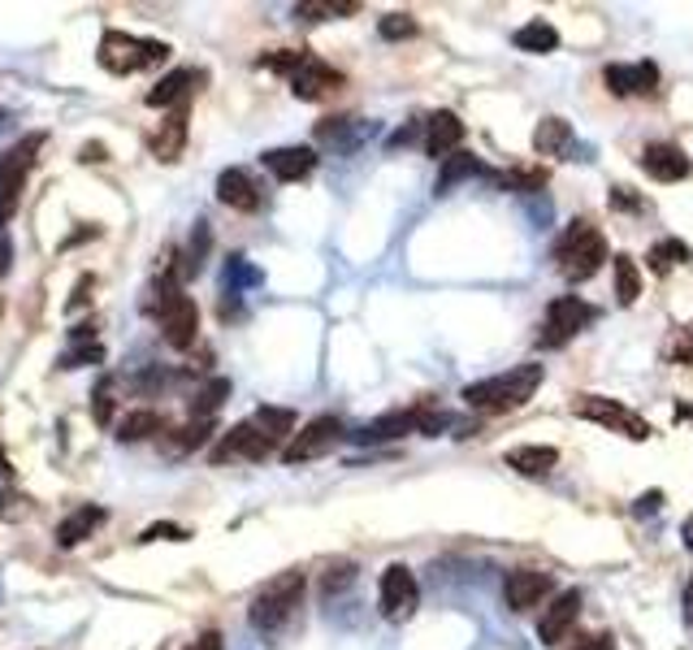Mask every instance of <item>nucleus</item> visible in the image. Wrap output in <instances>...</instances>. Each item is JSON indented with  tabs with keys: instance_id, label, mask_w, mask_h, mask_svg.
<instances>
[{
	"instance_id": "nucleus-20",
	"label": "nucleus",
	"mask_w": 693,
	"mask_h": 650,
	"mask_svg": "<svg viewBox=\"0 0 693 650\" xmlns=\"http://www.w3.org/2000/svg\"><path fill=\"white\" fill-rule=\"evenodd\" d=\"M460 140H464V122L451 109H438L433 118H425V152L429 156H438V161L455 156Z\"/></svg>"
},
{
	"instance_id": "nucleus-42",
	"label": "nucleus",
	"mask_w": 693,
	"mask_h": 650,
	"mask_svg": "<svg viewBox=\"0 0 693 650\" xmlns=\"http://www.w3.org/2000/svg\"><path fill=\"white\" fill-rule=\"evenodd\" d=\"M668 361L672 364H693V321L672 339V348H668Z\"/></svg>"
},
{
	"instance_id": "nucleus-6",
	"label": "nucleus",
	"mask_w": 693,
	"mask_h": 650,
	"mask_svg": "<svg viewBox=\"0 0 693 650\" xmlns=\"http://www.w3.org/2000/svg\"><path fill=\"white\" fill-rule=\"evenodd\" d=\"M44 147V135H26L0 156V225L13 217L18 200H22V187H26V174L35 169V156Z\"/></svg>"
},
{
	"instance_id": "nucleus-41",
	"label": "nucleus",
	"mask_w": 693,
	"mask_h": 650,
	"mask_svg": "<svg viewBox=\"0 0 693 650\" xmlns=\"http://www.w3.org/2000/svg\"><path fill=\"white\" fill-rule=\"evenodd\" d=\"M346 585H355V564L339 560V564H330V573L321 577V594H339Z\"/></svg>"
},
{
	"instance_id": "nucleus-16",
	"label": "nucleus",
	"mask_w": 693,
	"mask_h": 650,
	"mask_svg": "<svg viewBox=\"0 0 693 650\" xmlns=\"http://www.w3.org/2000/svg\"><path fill=\"white\" fill-rule=\"evenodd\" d=\"M217 200L226 209H234V213H256L261 209V187H256V178L248 169L234 165V169L217 174Z\"/></svg>"
},
{
	"instance_id": "nucleus-52",
	"label": "nucleus",
	"mask_w": 693,
	"mask_h": 650,
	"mask_svg": "<svg viewBox=\"0 0 693 650\" xmlns=\"http://www.w3.org/2000/svg\"><path fill=\"white\" fill-rule=\"evenodd\" d=\"M676 417H681V421H690V426H693V404H681V408H676Z\"/></svg>"
},
{
	"instance_id": "nucleus-45",
	"label": "nucleus",
	"mask_w": 693,
	"mask_h": 650,
	"mask_svg": "<svg viewBox=\"0 0 693 650\" xmlns=\"http://www.w3.org/2000/svg\"><path fill=\"white\" fill-rule=\"evenodd\" d=\"M568 650H616L612 634H585V638H572Z\"/></svg>"
},
{
	"instance_id": "nucleus-39",
	"label": "nucleus",
	"mask_w": 693,
	"mask_h": 650,
	"mask_svg": "<svg viewBox=\"0 0 693 650\" xmlns=\"http://www.w3.org/2000/svg\"><path fill=\"white\" fill-rule=\"evenodd\" d=\"M82 364H105V343H74L66 356H62V368H82Z\"/></svg>"
},
{
	"instance_id": "nucleus-12",
	"label": "nucleus",
	"mask_w": 693,
	"mask_h": 650,
	"mask_svg": "<svg viewBox=\"0 0 693 650\" xmlns=\"http://www.w3.org/2000/svg\"><path fill=\"white\" fill-rule=\"evenodd\" d=\"M551 594H554V577L542 573V569H512L507 581H503V603L512 612H529V607H538Z\"/></svg>"
},
{
	"instance_id": "nucleus-43",
	"label": "nucleus",
	"mask_w": 693,
	"mask_h": 650,
	"mask_svg": "<svg viewBox=\"0 0 693 650\" xmlns=\"http://www.w3.org/2000/svg\"><path fill=\"white\" fill-rule=\"evenodd\" d=\"M91 399H96V408H91V412H96V426H109V421H113V386L100 382Z\"/></svg>"
},
{
	"instance_id": "nucleus-1",
	"label": "nucleus",
	"mask_w": 693,
	"mask_h": 650,
	"mask_svg": "<svg viewBox=\"0 0 693 650\" xmlns=\"http://www.w3.org/2000/svg\"><path fill=\"white\" fill-rule=\"evenodd\" d=\"M538 386H542V364H516L507 373H494V377L464 386V404L485 417H503V412L525 408L538 395Z\"/></svg>"
},
{
	"instance_id": "nucleus-9",
	"label": "nucleus",
	"mask_w": 693,
	"mask_h": 650,
	"mask_svg": "<svg viewBox=\"0 0 693 650\" xmlns=\"http://www.w3.org/2000/svg\"><path fill=\"white\" fill-rule=\"evenodd\" d=\"M377 594H382V616L395 620V625L413 620L416 607H420V585H416L413 569H404V564H391L382 573V590Z\"/></svg>"
},
{
	"instance_id": "nucleus-50",
	"label": "nucleus",
	"mask_w": 693,
	"mask_h": 650,
	"mask_svg": "<svg viewBox=\"0 0 693 650\" xmlns=\"http://www.w3.org/2000/svg\"><path fill=\"white\" fill-rule=\"evenodd\" d=\"M681 538H685V551L693 555V516H685V525H681Z\"/></svg>"
},
{
	"instance_id": "nucleus-32",
	"label": "nucleus",
	"mask_w": 693,
	"mask_h": 650,
	"mask_svg": "<svg viewBox=\"0 0 693 650\" xmlns=\"http://www.w3.org/2000/svg\"><path fill=\"white\" fill-rule=\"evenodd\" d=\"M226 395H230V382H226V377H212V382H205V386L196 390V399H191V417H200V421H212V417L221 412Z\"/></svg>"
},
{
	"instance_id": "nucleus-47",
	"label": "nucleus",
	"mask_w": 693,
	"mask_h": 650,
	"mask_svg": "<svg viewBox=\"0 0 693 650\" xmlns=\"http://www.w3.org/2000/svg\"><path fill=\"white\" fill-rule=\"evenodd\" d=\"M9 265H13V243H9V234L0 230V278L9 274Z\"/></svg>"
},
{
	"instance_id": "nucleus-37",
	"label": "nucleus",
	"mask_w": 693,
	"mask_h": 650,
	"mask_svg": "<svg viewBox=\"0 0 693 650\" xmlns=\"http://www.w3.org/2000/svg\"><path fill=\"white\" fill-rule=\"evenodd\" d=\"M498 178V187H507V191H538V187H547V174L542 169H503V174H494Z\"/></svg>"
},
{
	"instance_id": "nucleus-40",
	"label": "nucleus",
	"mask_w": 693,
	"mask_h": 650,
	"mask_svg": "<svg viewBox=\"0 0 693 650\" xmlns=\"http://www.w3.org/2000/svg\"><path fill=\"white\" fill-rule=\"evenodd\" d=\"M191 538V529H183V525H169V520H161V525H147L143 533H139V542H187Z\"/></svg>"
},
{
	"instance_id": "nucleus-51",
	"label": "nucleus",
	"mask_w": 693,
	"mask_h": 650,
	"mask_svg": "<svg viewBox=\"0 0 693 650\" xmlns=\"http://www.w3.org/2000/svg\"><path fill=\"white\" fill-rule=\"evenodd\" d=\"M685 620L693 625V581L685 585Z\"/></svg>"
},
{
	"instance_id": "nucleus-18",
	"label": "nucleus",
	"mask_w": 693,
	"mask_h": 650,
	"mask_svg": "<svg viewBox=\"0 0 693 650\" xmlns=\"http://www.w3.org/2000/svg\"><path fill=\"white\" fill-rule=\"evenodd\" d=\"M261 161H265V169L274 174L277 183H304V178L317 169V152H312L308 144L270 147Z\"/></svg>"
},
{
	"instance_id": "nucleus-33",
	"label": "nucleus",
	"mask_w": 693,
	"mask_h": 650,
	"mask_svg": "<svg viewBox=\"0 0 693 650\" xmlns=\"http://www.w3.org/2000/svg\"><path fill=\"white\" fill-rule=\"evenodd\" d=\"M317 140L346 152L364 140V131H355V118H330V122H317Z\"/></svg>"
},
{
	"instance_id": "nucleus-36",
	"label": "nucleus",
	"mask_w": 693,
	"mask_h": 650,
	"mask_svg": "<svg viewBox=\"0 0 693 650\" xmlns=\"http://www.w3.org/2000/svg\"><path fill=\"white\" fill-rule=\"evenodd\" d=\"M208 433H212V421H200V417H191L183 430H178V438H169V455H187V451H196V447H205Z\"/></svg>"
},
{
	"instance_id": "nucleus-4",
	"label": "nucleus",
	"mask_w": 693,
	"mask_h": 650,
	"mask_svg": "<svg viewBox=\"0 0 693 650\" xmlns=\"http://www.w3.org/2000/svg\"><path fill=\"white\" fill-rule=\"evenodd\" d=\"M169 57V44L165 40H139V35H127V31H105L100 40V53L96 62L109 74H139L152 70Z\"/></svg>"
},
{
	"instance_id": "nucleus-48",
	"label": "nucleus",
	"mask_w": 693,
	"mask_h": 650,
	"mask_svg": "<svg viewBox=\"0 0 693 650\" xmlns=\"http://www.w3.org/2000/svg\"><path fill=\"white\" fill-rule=\"evenodd\" d=\"M191 650H221V634H200Z\"/></svg>"
},
{
	"instance_id": "nucleus-22",
	"label": "nucleus",
	"mask_w": 693,
	"mask_h": 650,
	"mask_svg": "<svg viewBox=\"0 0 693 650\" xmlns=\"http://www.w3.org/2000/svg\"><path fill=\"white\" fill-rule=\"evenodd\" d=\"M105 520H109V511H105L100 504L74 507L66 520L57 525V542H62V547H78V542H87V538H91V533H96Z\"/></svg>"
},
{
	"instance_id": "nucleus-28",
	"label": "nucleus",
	"mask_w": 693,
	"mask_h": 650,
	"mask_svg": "<svg viewBox=\"0 0 693 650\" xmlns=\"http://www.w3.org/2000/svg\"><path fill=\"white\" fill-rule=\"evenodd\" d=\"M512 44H516L520 53H538V57H542V53H554V48H559V31H554L547 18H534L529 26H520V31L512 35Z\"/></svg>"
},
{
	"instance_id": "nucleus-3",
	"label": "nucleus",
	"mask_w": 693,
	"mask_h": 650,
	"mask_svg": "<svg viewBox=\"0 0 693 650\" xmlns=\"http://www.w3.org/2000/svg\"><path fill=\"white\" fill-rule=\"evenodd\" d=\"M304 573H277L274 581H265L256 594H252V607H248V620H252V629L256 634H265V638H282L286 634V625L299 616V607H304Z\"/></svg>"
},
{
	"instance_id": "nucleus-53",
	"label": "nucleus",
	"mask_w": 693,
	"mask_h": 650,
	"mask_svg": "<svg viewBox=\"0 0 693 650\" xmlns=\"http://www.w3.org/2000/svg\"><path fill=\"white\" fill-rule=\"evenodd\" d=\"M0 312H4V299H0Z\"/></svg>"
},
{
	"instance_id": "nucleus-14",
	"label": "nucleus",
	"mask_w": 693,
	"mask_h": 650,
	"mask_svg": "<svg viewBox=\"0 0 693 650\" xmlns=\"http://www.w3.org/2000/svg\"><path fill=\"white\" fill-rule=\"evenodd\" d=\"M156 321H161V334H165V343H169L174 352H187V348L200 339V308H196L191 295H178Z\"/></svg>"
},
{
	"instance_id": "nucleus-10",
	"label": "nucleus",
	"mask_w": 693,
	"mask_h": 650,
	"mask_svg": "<svg viewBox=\"0 0 693 650\" xmlns=\"http://www.w3.org/2000/svg\"><path fill=\"white\" fill-rule=\"evenodd\" d=\"M346 87V78L334 66H326L321 57H304L299 62V70L290 74V91L299 96V100H330V96H339Z\"/></svg>"
},
{
	"instance_id": "nucleus-2",
	"label": "nucleus",
	"mask_w": 693,
	"mask_h": 650,
	"mask_svg": "<svg viewBox=\"0 0 693 650\" xmlns=\"http://www.w3.org/2000/svg\"><path fill=\"white\" fill-rule=\"evenodd\" d=\"M607 261H612L607 234H603L594 221L576 217V221L563 225V234H559V243H554V269H559L568 283H590Z\"/></svg>"
},
{
	"instance_id": "nucleus-44",
	"label": "nucleus",
	"mask_w": 693,
	"mask_h": 650,
	"mask_svg": "<svg viewBox=\"0 0 693 650\" xmlns=\"http://www.w3.org/2000/svg\"><path fill=\"white\" fill-rule=\"evenodd\" d=\"M612 209L616 213H646V200L637 191H628V187H612Z\"/></svg>"
},
{
	"instance_id": "nucleus-11",
	"label": "nucleus",
	"mask_w": 693,
	"mask_h": 650,
	"mask_svg": "<svg viewBox=\"0 0 693 650\" xmlns=\"http://www.w3.org/2000/svg\"><path fill=\"white\" fill-rule=\"evenodd\" d=\"M270 451H277V447L256 430L252 417H248V421H239L234 430L221 433V442L212 447V464H230V460H265Z\"/></svg>"
},
{
	"instance_id": "nucleus-24",
	"label": "nucleus",
	"mask_w": 693,
	"mask_h": 650,
	"mask_svg": "<svg viewBox=\"0 0 693 650\" xmlns=\"http://www.w3.org/2000/svg\"><path fill=\"white\" fill-rule=\"evenodd\" d=\"M503 460H507V469H516L520 477H547L554 464H559V451H554V447H512Z\"/></svg>"
},
{
	"instance_id": "nucleus-7",
	"label": "nucleus",
	"mask_w": 693,
	"mask_h": 650,
	"mask_svg": "<svg viewBox=\"0 0 693 650\" xmlns=\"http://www.w3.org/2000/svg\"><path fill=\"white\" fill-rule=\"evenodd\" d=\"M598 317V308L590 304V299H581V295H559L551 299V308H547V321H542V348H563V343H572L590 321Z\"/></svg>"
},
{
	"instance_id": "nucleus-19",
	"label": "nucleus",
	"mask_w": 693,
	"mask_h": 650,
	"mask_svg": "<svg viewBox=\"0 0 693 650\" xmlns=\"http://www.w3.org/2000/svg\"><path fill=\"white\" fill-rule=\"evenodd\" d=\"M603 82L612 96H654L659 91V70L654 62H637V66H607Z\"/></svg>"
},
{
	"instance_id": "nucleus-38",
	"label": "nucleus",
	"mask_w": 693,
	"mask_h": 650,
	"mask_svg": "<svg viewBox=\"0 0 693 650\" xmlns=\"http://www.w3.org/2000/svg\"><path fill=\"white\" fill-rule=\"evenodd\" d=\"M377 31H382V40H416L420 35V26H416L413 13H386L382 22H377Z\"/></svg>"
},
{
	"instance_id": "nucleus-35",
	"label": "nucleus",
	"mask_w": 693,
	"mask_h": 650,
	"mask_svg": "<svg viewBox=\"0 0 693 650\" xmlns=\"http://www.w3.org/2000/svg\"><path fill=\"white\" fill-rule=\"evenodd\" d=\"M612 265H616V299H620L624 308L637 304L641 299V274H637L632 256H612Z\"/></svg>"
},
{
	"instance_id": "nucleus-21",
	"label": "nucleus",
	"mask_w": 693,
	"mask_h": 650,
	"mask_svg": "<svg viewBox=\"0 0 693 650\" xmlns=\"http://www.w3.org/2000/svg\"><path fill=\"white\" fill-rule=\"evenodd\" d=\"M147 147H152V156L156 161H178L183 156V147H187V109H174L152 135H147Z\"/></svg>"
},
{
	"instance_id": "nucleus-29",
	"label": "nucleus",
	"mask_w": 693,
	"mask_h": 650,
	"mask_svg": "<svg viewBox=\"0 0 693 650\" xmlns=\"http://www.w3.org/2000/svg\"><path fill=\"white\" fill-rule=\"evenodd\" d=\"M685 261H690V247H685L681 239H659V243L646 252V265H650V274H659V278L676 274Z\"/></svg>"
},
{
	"instance_id": "nucleus-23",
	"label": "nucleus",
	"mask_w": 693,
	"mask_h": 650,
	"mask_svg": "<svg viewBox=\"0 0 693 650\" xmlns=\"http://www.w3.org/2000/svg\"><path fill=\"white\" fill-rule=\"evenodd\" d=\"M196 82H205V74L200 70H174V74H165L143 100L152 104V109H169V104H183L187 100V91L196 87Z\"/></svg>"
},
{
	"instance_id": "nucleus-49",
	"label": "nucleus",
	"mask_w": 693,
	"mask_h": 650,
	"mask_svg": "<svg viewBox=\"0 0 693 650\" xmlns=\"http://www.w3.org/2000/svg\"><path fill=\"white\" fill-rule=\"evenodd\" d=\"M105 156H109V152H105L100 144H87V147H82V161H105Z\"/></svg>"
},
{
	"instance_id": "nucleus-17",
	"label": "nucleus",
	"mask_w": 693,
	"mask_h": 650,
	"mask_svg": "<svg viewBox=\"0 0 693 650\" xmlns=\"http://www.w3.org/2000/svg\"><path fill=\"white\" fill-rule=\"evenodd\" d=\"M641 169H646L654 183H681V178H690L693 174L690 156H685L676 144H663V140L646 144V152H641Z\"/></svg>"
},
{
	"instance_id": "nucleus-46",
	"label": "nucleus",
	"mask_w": 693,
	"mask_h": 650,
	"mask_svg": "<svg viewBox=\"0 0 693 650\" xmlns=\"http://www.w3.org/2000/svg\"><path fill=\"white\" fill-rule=\"evenodd\" d=\"M659 504H663V495H659V491H646V495L637 499V507H632V511H637V516H650V511H654Z\"/></svg>"
},
{
	"instance_id": "nucleus-25",
	"label": "nucleus",
	"mask_w": 693,
	"mask_h": 650,
	"mask_svg": "<svg viewBox=\"0 0 693 650\" xmlns=\"http://www.w3.org/2000/svg\"><path fill=\"white\" fill-rule=\"evenodd\" d=\"M534 147L542 152V156H568L572 147H576V140H572V126L563 122V118H542L538 122V131H534Z\"/></svg>"
},
{
	"instance_id": "nucleus-5",
	"label": "nucleus",
	"mask_w": 693,
	"mask_h": 650,
	"mask_svg": "<svg viewBox=\"0 0 693 650\" xmlns=\"http://www.w3.org/2000/svg\"><path fill=\"white\" fill-rule=\"evenodd\" d=\"M572 412H576L581 421H594V426L620 433V438H632V442H646V438L654 433L641 412L624 408L620 399H612V395H576V399H572Z\"/></svg>"
},
{
	"instance_id": "nucleus-30",
	"label": "nucleus",
	"mask_w": 693,
	"mask_h": 650,
	"mask_svg": "<svg viewBox=\"0 0 693 650\" xmlns=\"http://www.w3.org/2000/svg\"><path fill=\"white\" fill-rule=\"evenodd\" d=\"M265 283V274H261V265H252L248 256H230L226 265H221V287L226 295H239V290H252Z\"/></svg>"
},
{
	"instance_id": "nucleus-8",
	"label": "nucleus",
	"mask_w": 693,
	"mask_h": 650,
	"mask_svg": "<svg viewBox=\"0 0 693 650\" xmlns=\"http://www.w3.org/2000/svg\"><path fill=\"white\" fill-rule=\"evenodd\" d=\"M343 438L346 433H343V421H339V417H317V421H308L304 430L282 447V460H286V464H308V460H321V455H326V451H334Z\"/></svg>"
},
{
	"instance_id": "nucleus-26",
	"label": "nucleus",
	"mask_w": 693,
	"mask_h": 650,
	"mask_svg": "<svg viewBox=\"0 0 693 650\" xmlns=\"http://www.w3.org/2000/svg\"><path fill=\"white\" fill-rule=\"evenodd\" d=\"M252 426L265 433L274 447H286V442L295 438V433H290L295 430V412H290V408H274V404H265V408H256V412H252Z\"/></svg>"
},
{
	"instance_id": "nucleus-15",
	"label": "nucleus",
	"mask_w": 693,
	"mask_h": 650,
	"mask_svg": "<svg viewBox=\"0 0 693 650\" xmlns=\"http://www.w3.org/2000/svg\"><path fill=\"white\" fill-rule=\"evenodd\" d=\"M429 404H413V408H399V412H386L377 421H369L364 430L346 433L355 442H391V438H404V433H420V421H425Z\"/></svg>"
},
{
	"instance_id": "nucleus-13",
	"label": "nucleus",
	"mask_w": 693,
	"mask_h": 650,
	"mask_svg": "<svg viewBox=\"0 0 693 650\" xmlns=\"http://www.w3.org/2000/svg\"><path fill=\"white\" fill-rule=\"evenodd\" d=\"M576 616H581V590L554 594L551 607L538 616V642L542 647H563L568 634H572V625H576Z\"/></svg>"
},
{
	"instance_id": "nucleus-27",
	"label": "nucleus",
	"mask_w": 693,
	"mask_h": 650,
	"mask_svg": "<svg viewBox=\"0 0 693 650\" xmlns=\"http://www.w3.org/2000/svg\"><path fill=\"white\" fill-rule=\"evenodd\" d=\"M490 169H485L477 156H469V152H455V156H447V165H442V174H438V196H447L455 183H469V178H485ZM494 178V174H490Z\"/></svg>"
},
{
	"instance_id": "nucleus-31",
	"label": "nucleus",
	"mask_w": 693,
	"mask_h": 650,
	"mask_svg": "<svg viewBox=\"0 0 693 650\" xmlns=\"http://www.w3.org/2000/svg\"><path fill=\"white\" fill-rule=\"evenodd\" d=\"M360 9V0H308V4H295V18L304 22H334V18H351Z\"/></svg>"
},
{
	"instance_id": "nucleus-34",
	"label": "nucleus",
	"mask_w": 693,
	"mask_h": 650,
	"mask_svg": "<svg viewBox=\"0 0 693 650\" xmlns=\"http://www.w3.org/2000/svg\"><path fill=\"white\" fill-rule=\"evenodd\" d=\"M165 430V417L161 412H152V408H139V412H131L122 426H118V438L122 442H139V438H152V433Z\"/></svg>"
}]
</instances>
